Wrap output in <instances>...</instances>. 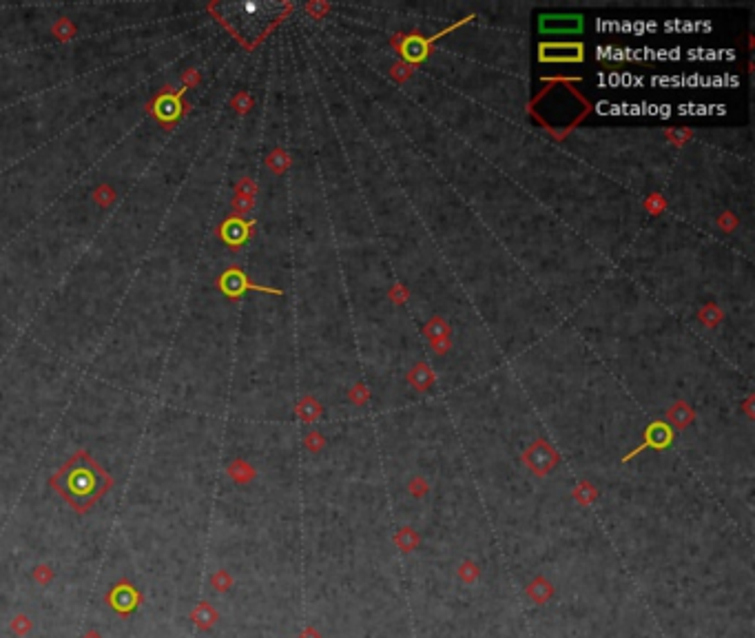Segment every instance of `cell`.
<instances>
[{
  "label": "cell",
  "mask_w": 755,
  "mask_h": 638,
  "mask_svg": "<svg viewBox=\"0 0 755 638\" xmlns=\"http://www.w3.org/2000/svg\"><path fill=\"white\" fill-rule=\"evenodd\" d=\"M109 486L111 477L87 454H76L53 477V488L80 512H85L91 503L103 497Z\"/></svg>",
  "instance_id": "obj_1"
},
{
  "label": "cell",
  "mask_w": 755,
  "mask_h": 638,
  "mask_svg": "<svg viewBox=\"0 0 755 638\" xmlns=\"http://www.w3.org/2000/svg\"><path fill=\"white\" fill-rule=\"evenodd\" d=\"M220 288L226 293L229 297H240L244 290L249 288H255V290H268V293H279V290H270V288H262V286H255L251 284L249 279L244 277L242 271H238V268H229L226 273H224L220 277Z\"/></svg>",
  "instance_id": "obj_2"
},
{
  "label": "cell",
  "mask_w": 755,
  "mask_h": 638,
  "mask_svg": "<svg viewBox=\"0 0 755 638\" xmlns=\"http://www.w3.org/2000/svg\"><path fill=\"white\" fill-rule=\"evenodd\" d=\"M525 594L532 599L536 605H545V603L554 596V585H551V581L545 578V576H536L532 583L527 585Z\"/></svg>",
  "instance_id": "obj_3"
},
{
  "label": "cell",
  "mask_w": 755,
  "mask_h": 638,
  "mask_svg": "<svg viewBox=\"0 0 755 638\" xmlns=\"http://www.w3.org/2000/svg\"><path fill=\"white\" fill-rule=\"evenodd\" d=\"M669 441H671V432H669V428H664L662 423H656V425H651V430L647 432V441H645V445H640L638 450H634L629 457L638 454V452L642 450V448H647V445H651V448H664V445H669ZM629 457H625V461H627Z\"/></svg>",
  "instance_id": "obj_4"
},
{
  "label": "cell",
  "mask_w": 755,
  "mask_h": 638,
  "mask_svg": "<svg viewBox=\"0 0 755 638\" xmlns=\"http://www.w3.org/2000/svg\"><path fill=\"white\" fill-rule=\"evenodd\" d=\"M246 229H249V227L242 224L240 220H229L222 227V238L226 240V244H233V246L242 244L246 240V235H249V233H246Z\"/></svg>",
  "instance_id": "obj_5"
},
{
  "label": "cell",
  "mask_w": 755,
  "mask_h": 638,
  "mask_svg": "<svg viewBox=\"0 0 755 638\" xmlns=\"http://www.w3.org/2000/svg\"><path fill=\"white\" fill-rule=\"evenodd\" d=\"M394 543H397V547H399L401 552L410 554V552L416 550V545L421 543V539H419V534H416L412 528H401L397 532V536H394Z\"/></svg>",
  "instance_id": "obj_6"
},
{
  "label": "cell",
  "mask_w": 755,
  "mask_h": 638,
  "mask_svg": "<svg viewBox=\"0 0 755 638\" xmlns=\"http://www.w3.org/2000/svg\"><path fill=\"white\" fill-rule=\"evenodd\" d=\"M479 574H481L479 565L472 563V561H463V563H461V567H459V578L463 581V583H468V585L477 583Z\"/></svg>",
  "instance_id": "obj_7"
}]
</instances>
